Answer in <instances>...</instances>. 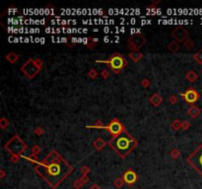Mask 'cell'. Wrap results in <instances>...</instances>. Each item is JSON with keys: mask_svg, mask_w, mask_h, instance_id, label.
<instances>
[{"mask_svg": "<svg viewBox=\"0 0 202 189\" xmlns=\"http://www.w3.org/2000/svg\"><path fill=\"white\" fill-rule=\"evenodd\" d=\"M73 170V168L56 152H51L35 167V171L49 186H58Z\"/></svg>", "mask_w": 202, "mask_h": 189, "instance_id": "obj_1", "label": "cell"}, {"mask_svg": "<svg viewBox=\"0 0 202 189\" xmlns=\"http://www.w3.org/2000/svg\"><path fill=\"white\" fill-rule=\"evenodd\" d=\"M185 47H186L187 49H191L193 47V45H194V44H193V42L191 41V39H187V42H185Z\"/></svg>", "mask_w": 202, "mask_h": 189, "instance_id": "obj_21", "label": "cell"}, {"mask_svg": "<svg viewBox=\"0 0 202 189\" xmlns=\"http://www.w3.org/2000/svg\"><path fill=\"white\" fill-rule=\"evenodd\" d=\"M181 96L184 98L185 102H186L188 105H193L194 102H196L197 99H199V95H198V93L195 91L194 89H188L184 94H181Z\"/></svg>", "mask_w": 202, "mask_h": 189, "instance_id": "obj_9", "label": "cell"}, {"mask_svg": "<svg viewBox=\"0 0 202 189\" xmlns=\"http://www.w3.org/2000/svg\"><path fill=\"white\" fill-rule=\"evenodd\" d=\"M123 183H124L123 178H120V177L117 178V179H115V181H114V185H115V187H117V188H120V187H122V185H123Z\"/></svg>", "mask_w": 202, "mask_h": 189, "instance_id": "obj_20", "label": "cell"}, {"mask_svg": "<svg viewBox=\"0 0 202 189\" xmlns=\"http://www.w3.org/2000/svg\"><path fill=\"white\" fill-rule=\"evenodd\" d=\"M186 79H187V81H189L190 83H193L198 79V75L193 70H191L186 74Z\"/></svg>", "mask_w": 202, "mask_h": 189, "instance_id": "obj_14", "label": "cell"}, {"mask_svg": "<svg viewBox=\"0 0 202 189\" xmlns=\"http://www.w3.org/2000/svg\"><path fill=\"white\" fill-rule=\"evenodd\" d=\"M4 147L12 155L17 157V156H19L22 152H24L27 149V145L20 139L19 136H14L7 144H5Z\"/></svg>", "mask_w": 202, "mask_h": 189, "instance_id": "obj_3", "label": "cell"}, {"mask_svg": "<svg viewBox=\"0 0 202 189\" xmlns=\"http://www.w3.org/2000/svg\"><path fill=\"white\" fill-rule=\"evenodd\" d=\"M105 146V142L102 140V139H101V138L97 139V140L94 142V147L97 149V150H99V151H100L102 148H104Z\"/></svg>", "mask_w": 202, "mask_h": 189, "instance_id": "obj_16", "label": "cell"}, {"mask_svg": "<svg viewBox=\"0 0 202 189\" xmlns=\"http://www.w3.org/2000/svg\"><path fill=\"white\" fill-rule=\"evenodd\" d=\"M97 62H99V63H105V64H108L115 73L120 72V70H122V69L125 67V65H126V63H127L126 61H125V59L122 57L120 54H118V53H115L112 56H111V57L108 58V60H105V61L97 60Z\"/></svg>", "mask_w": 202, "mask_h": 189, "instance_id": "obj_6", "label": "cell"}, {"mask_svg": "<svg viewBox=\"0 0 202 189\" xmlns=\"http://www.w3.org/2000/svg\"><path fill=\"white\" fill-rule=\"evenodd\" d=\"M201 72H202V70H201Z\"/></svg>", "mask_w": 202, "mask_h": 189, "instance_id": "obj_25", "label": "cell"}, {"mask_svg": "<svg viewBox=\"0 0 202 189\" xmlns=\"http://www.w3.org/2000/svg\"><path fill=\"white\" fill-rule=\"evenodd\" d=\"M108 145L121 159H124L132 150H134L137 145V141L127 131L124 130L120 135L112 138Z\"/></svg>", "mask_w": 202, "mask_h": 189, "instance_id": "obj_2", "label": "cell"}, {"mask_svg": "<svg viewBox=\"0 0 202 189\" xmlns=\"http://www.w3.org/2000/svg\"><path fill=\"white\" fill-rule=\"evenodd\" d=\"M145 42H146V39H145L144 36L141 34H136V35L132 36L131 38L129 39L128 44L132 50L136 51L139 48L142 47V45H143Z\"/></svg>", "mask_w": 202, "mask_h": 189, "instance_id": "obj_8", "label": "cell"}, {"mask_svg": "<svg viewBox=\"0 0 202 189\" xmlns=\"http://www.w3.org/2000/svg\"><path fill=\"white\" fill-rule=\"evenodd\" d=\"M129 57H130L132 60L133 61H135V62H137V61H139L140 59L143 57V54L142 53H140V52H137V51H133V52H131L130 54H129Z\"/></svg>", "mask_w": 202, "mask_h": 189, "instance_id": "obj_15", "label": "cell"}, {"mask_svg": "<svg viewBox=\"0 0 202 189\" xmlns=\"http://www.w3.org/2000/svg\"><path fill=\"white\" fill-rule=\"evenodd\" d=\"M193 59L198 64H202V51L196 52V53L193 55Z\"/></svg>", "mask_w": 202, "mask_h": 189, "instance_id": "obj_19", "label": "cell"}, {"mask_svg": "<svg viewBox=\"0 0 202 189\" xmlns=\"http://www.w3.org/2000/svg\"><path fill=\"white\" fill-rule=\"evenodd\" d=\"M150 102H152V105H155V107H158V105L162 102V97L158 94H154L150 98Z\"/></svg>", "mask_w": 202, "mask_h": 189, "instance_id": "obj_13", "label": "cell"}, {"mask_svg": "<svg viewBox=\"0 0 202 189\" xmlns=\"http://www.w3.org/2000/svg\"><path fill=\"white\" fill-rule=\"evenodd\" d=\"M88 128H104L107 129L111 132V134L115 137V136L120 135L121 132L124 131V127L117 119H112V121L111 122L108 126H87Z\"/></svg>", "mask_w": 202, "mask_h": 189, "instance_id": "obj_7", "label": "cell"}, {"mask_svg": "<svg viewBox=\"0 0 202 189\" xmlns=\"http://www.w3.org/2000/svg\"><path fill=\"white\" fill-rule=\"evenodd\" d=\"M18 58H19V56L16 53H13V52H11V53H9L7 56H6V59H7L10 63H15L18 60Z\"/></svg>", "mask_w": 202, "mask_h": 189, "instance_id": "obj_17", "label": "cell"}, {"mask_svg": "<svg viewBox=\"0 0 202 189\" xmlns=\"http://www.w3.org/2000/svg\"><path fill=\"white\" fill-rule=\"evenodd\" d=\"M169 49H170L171 51H173V52H177L178 49H180V45L177 44V42H171V44H169Z\"/></svg>", "mask_w": 202, "mask_h": 189, "instance_id": "obj_18", "label": "cell"}, {"mask_svg": "<svg viewBox=\"0 0 202 189\" xmlns=\"http://www.w3.org/2000/svg\"><path fill=\"white\" fill-rule=\"evenodd\" d=\"M0 124H1V127H2L3 129H4V128H6V127H7V126H8L9 122H8L7 120H6V119H5L4 117H3V118L1 119V120H0Z\"/></svg>", "mask_w": 202, "mask_h": 189, "instance_id": "obj_22", "label": "cell"}, {"mask_svg": "<svg viewBox=\"0 0 202 189\" xmlns=\"http://www.w3.org/2000/svg\"><path fill=\"white\" fill-rule=\"evenodd\" d=\"M187 162L202 176V143L187 158Z\"/></svg>", "mask_w": 202, "mask_h": 189, "instance_id": "obj_4", "label": "cell"}, {"mask_svg": "<svg viewBox=\"0 0 202 189\" xmlns=\"http://www.w3.org/2000/svg\"><path fill=\"white\" fill-rule=\"evenodd\" d=\"M172 36H173L177 42H183L184 39L187 38L188 33L185 29L181 28V27H177L175 31H173Z\"/></svg>", "mask_w": 202, "mask_h": 189, "instance_id": "obj_10", "label": "cell"}, {"mask_svg": "<svg viewBox=\"0 0 202 189\" xmlns=\"http://www.w3.org/2000/svg\"><path fill=\"white\" fill-rule=\"evenodd\" d=\"M42 60L39 59H37V60H33V59H29V60L26 62L25 65H23L21 67V70L23 71V73H25V75L29 77L30 79L34 78L36 75L38 74L42 68Z\"/></svg>", "mask_w": 202, "mask_h": 189, "instance_id": "obj_5", "label": "cell"}, {"mask_svg": "<svg viewBox=\"0 0 202 189\" xmlns=\"http://www.w3.org/2000/svg\"><path fill=\"white\" fill-rule=\"evenodd\" d=\"M122 178H123V180H124V182L126 184L132 185V184H134L135 182H136V180H137V174H136V172H135V171L129 170L124 172L123 177H122Z\"/></svg>", "mask_w": 202, "mask_h": 189, "instance_id": "obj_11", "label": "cell"}, {"mask_svg": "<svg viewBox=\"0 0 202 189\" xmlns=\"http://www.w3.org/2000/svg\"><path fill=\"white\" fill-rule=\"evenodd\" d=\"M200 112H201V110L199 109V107H195V105H192V107L188 109V114H189L192 118H196L198 115L200 114Z\"/></svg>", "mask_w": 202, "mask_h": 189, "instance_id": "obj_12", "label": "cell"}, {"mask_svg": "<svg viewBox=\"0 0 202 189\" xmlns=\"http://www.w3.org/2000/svg\"><path fill=\"white\" fill-rule=\"evenodd\" d=\"M105 42H108V38H105Z\"/></svg>", "mask_w": 202, "mask_h": 189, "instance_id": "obj_24", "label": "cell"}, {"mask_svg": "<svg viewBox=\"0 0 202 189\" xmlns=\"http://www.w3.org/2000/svg\"><path fill=\"white\" fill-rule=\"evenodd\" d=\"M89 189H101L100 188V186H99V185H97V184H93L92 186L89 188Z\"/></svg>", "mask_w": 202, "mask_h": 189, "instance_id": "obj_23", "label": "cell"}]
</instances>
